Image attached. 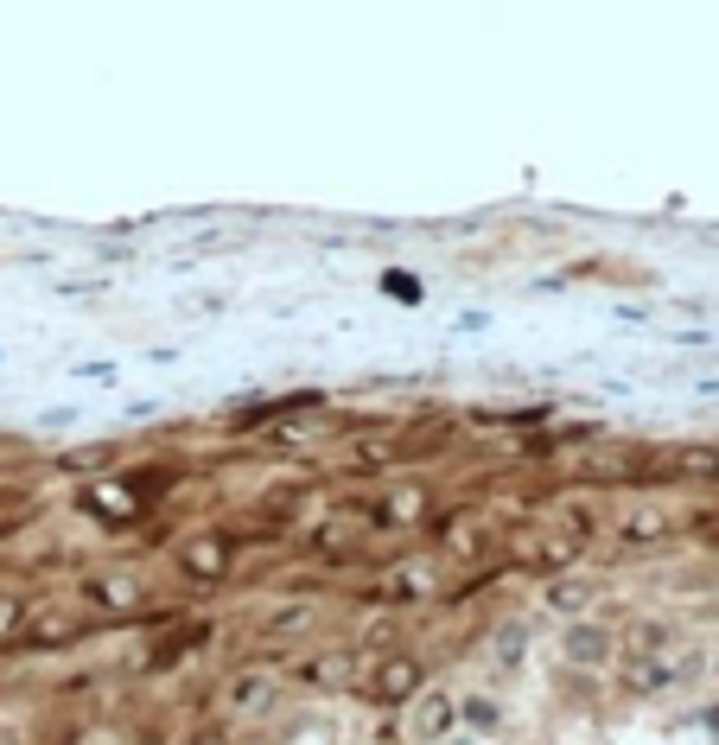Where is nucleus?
<instances>
[{"label": "nucleus", "mask_w": 719, "mask_h": 745, "mask_svg": "<svg viewBox=\"0 0 719 745\" xmlns=\"http://www.w3.org/2000/svg\"><path fill=\"white\" fill-rule=\"evenodd\" d=\"M662 529H669V516H662V510H630V516H624V535H630V542H650V535H662Z\"/></svg>", "instance_id": "obj_8"}, {"label": "nucleus", "mask_w": 719, "mask_h": 745, "mask_svg": "<svg viewBox=\"0 0 719 745\" xmlns=\"http://www.w3.org/2000/svg\"><path fill=\"white\" fill-rule=\"evenodd\" d=\"M350 669H357V656L325 650V656H312V663H306L300 675H306V682H319V688H338V682H350Z\"/></svg>", "instance_id": "obj_5"}, {"label": "nucleus", "mask_w": 719, "mask_h": 745, "mask_svg": "<svg viewBox=\"0 0 719 745\" xmlns=\"http://www.w3.org/2000/svg\"><path fill=\"white\" fill-rule=\"evenodd\" d=\"M83 631H90V618H83V612H39V618L20 631V644H32V650H64V644H77Z\"/></svg>", "instance_id": "obj_1"}, {"label": "nucleus", "mask_w": 719, "mask_h": 745, "mask_svg": "<svg viewBox=\"0 0 719 745\" xmlns=\"http://www.w3.org/2000/svg\"><path fill=\"white\" fill-rule=\"evenodd\" d=\"M26 631V599H0V644H20Z\"/></svg>", "instance_id": "obj_9"}, {"label": "nucleus", "mask_w": 719, "mask_h": 745, "mask_svg": "<svg viewBox=\"0 0 719 745\" xmlns=\"http://www.w3.org/2000/svg\"><path fill=\"white\" fill-rule=\"evenodd\" d=\"M90 605H102L109 618H121V612H134V605H147V586H140L134 574H96L90 580Z\"/></svg>", "instance_id": "obj_2"}, {"label": "nucleus", "mask_w": 719, "mask_h": 745, "mask_svg": "<svg viewBox=\"0 0 719 745\" xmlns=\"http://www.w3.org/2000/svg\"><path fill=\"white\" fill-rule=\"evenodd\" d=\"M185 574L191 580H223V574H230V542H223V535H198V542H185Z\"/></svg>", "instance_id": "obj_4"}, {"label": "nucleus", "mask_w": 719, "mask_h": 745, "mask_svg": "<svg viewBox=\"0 0 719 745\" xmlns=\"http://www.w3.org/2000/svg\"><path fill=\"white\" fill-rule=\"evenodd\" d=\"M268 695H274V688L255 675V682H242V688H236V707H249V714H261V707H268Z\"/></svg>", "instance_id": "obj_10"}, {"label": "nucleus", "mask_w": 719, "mask_h": 745, "mask_svg": "<svg viewBox=\"0 0 719 745\" xmlns=\"http://www.w3.org/2000/svg\"><path fill=\"white\" fill-rule=\"evenodd\" d=\"M420 726H427V733H446V726H452V701L433 695V701H427V714H420Z\"/></svg>", "instance_id": "obj_11"}, {"label": "nucleus", "mask_w": 719, "mask_h": 745, "mask_svg": "<svg viewBox=\"0 0 719 745\" xmlns=\"http://www.w3.org/2000/svg\"><path fill=\"white\" fill-rule=\"evenodd\" d=\"M567 656H573V663H605V656H611V637H605L599 625H580V631L567 637Z\"/></svg>", "instance_id": "obj_6"}, {"label": "nucleus", "mask_w": 719, "mask_h": 745, "mask_svg": "<svg viewBox=\"0 0 719 745\" xmlns=\"http://www.w3.org/2000/svg\"><path fill=\"white\" fill-rule=\"evenodd\" d=\"M420 688V656H382V669H376V682H370V695L376 701H408Z\"/></svg>", "instance_id": "obj_3"}, {"label": "nucleus", "mask_w": 719, "mask_h": 745, "mask_svg": "<svg viewBox=\"0 0 719 745\" xmlns=\"http://www.w3.org/2000/svg\"><path fill=\"white\" fill-rule=\"evenodd\" d=\"M191 644H204V625H185L179 637H166V644H160V650L147 656V669H172V663H179V656H185Z\"/></svg>", "instance_id": "obj_7"}]
</instances>
